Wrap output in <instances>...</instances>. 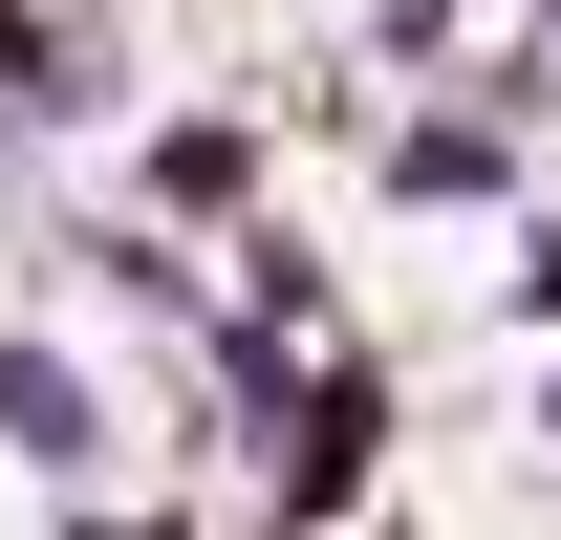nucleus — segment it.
Segmentation results:
<instances>
[{"label":"nucleus","instance_id":"20e7f679","mask_svg":"<svg viewBox=\"0 0 561 540\" xmlns=\"http://www.w3.org/2000/svg\"><path fill=\"white\" fill-rule=\"evenodd\" d=\"M540 410H561V390H540Z\"/></svg>","mask_w":561,"mask_h":540},{"label":"nucleus","instance_id":"7ed1b4c3","mask_svg":"<svg viewBox=\"0 0 561 540\" xmlns=\"http://www.w3.org/2000/svg\"><path fill=\"white\" fill-rule=\"evenodd\" d=\"M151 195H173V216H238V195H260V151H238V131H151Z\"/></svg>","mask_w":561,"mask_h":540},{"label":"nucleus","instance_id":"f03ea898","mask_svg":"<svg viewBox=\"0 0 561 540\" xmlns=\"http://www.w3.org/2000/svg\"><path fill=\"white\" fill-rule=\"evenodd\" d=\"M367 432H389V390H302V475H280V497H302V519L367 497Z\"/></svg>","mask_w":561,"mask_h":540},{"label":"nucleus","instance_id":"f257e3e1","mask_svg":"<svg viewBox=\"0 0 561 540\" xmlns=\"http://www.w3.org/2000/svg\"><path fill=\"white\" fill-rule=\"evenodd\" d=\"M87 432H108V410H87L66 346H0V454H22V475H87Z\"/></svg>","mask_w":561,"mask_h":540}]
</instances>
